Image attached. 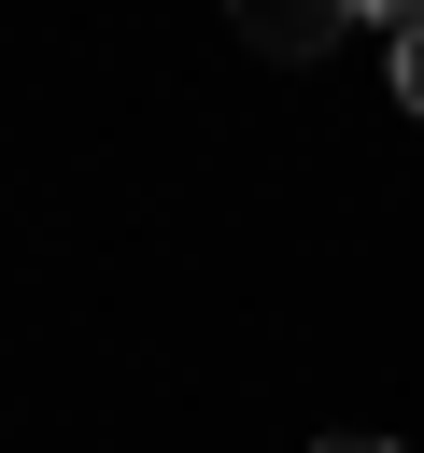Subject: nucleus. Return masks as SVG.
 Returning a JSON list of instances; mask_svg holds the SVG:
<instances>
[{"instance_id":"1","label":"nucleus","mask_w":424,"mask_h":453,"mask_svg":"<svg viewBox=\"0 0 424 453\" xmlns=\"http://www.w3.org/2000/svg\"><path fill=\"white\" fill-rule=\"evenodd\" d=\"M226 28H240L254 57H283V71H311V57L353 28V0H226Z\"/></svg>"},{"instance_id":"2","label":"nucleus","mask_w":424,"mask_h":453,"mask_svg":"<svg viewBox=\"0 0 424 453\" xmlns=\"http://www.w3.org/2000/svg\"><path fill=\"white\" fill-rule=\"evenodd\" d=\"M396 99L424 113V28H396Z\"/></svg>"},{"instance_id":"3","label":"nucleus","mask_w":424,"mask_h":453,"mask_svg":"<svg viewBox=\"0 0 424 453\" xmlns=\"http://www.w3.org/2000/svg\"><path fill=\"white\" fill-rule=\"evenodd\" d=\"M353 14H382V28H424V0H353Z\"/></svg>"},{"instance_id":"4","label":"nucleus","mask_w":424,"mask_h":453,"mask_svg":"<svg viewBox=\"0 0 424 453\" xmlns=\"http://www.w3.org/2000/svg\"><path fill=\"white\" fill-rule=\"evenodd\" d=\"M311 453H396V439H311Z\"/></svg>"}]
</instances>
